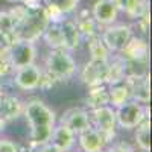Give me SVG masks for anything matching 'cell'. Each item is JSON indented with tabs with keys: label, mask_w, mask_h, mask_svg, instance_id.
Returning <instances> with one entry per match:
<instances>
[{
	"label": "cell",
	"mask_w": 152,
	"mask_h": 152,
	"mask_svg": "<svg viewBox=\"0 0 152 152\" xmlns=\"http://www.w3.org/2000/svg\"><path fill=\"white\" fill-rule=\"evenodd\" d=\"M6 50H8V58L11 62L12 72L20 69V67L34 64L37 61V56H38L37 44L31 43V41H24V40H17Z\"/></svg>",
	"instance_id": "ba28073f"
},
{
	"label": "cell",
	"mask_w": 152,
	"mask_h": 152,
	"mask_svg": "<svg viewBox=\"0 0 152 152\" xmlns=\"http://www.w3.org/2000/svg\"><path fill=\"white\" fill-rule=\"evenodd\" d=\"M90 14L100 28H105L117 21L119 9L116 3H113L111 0H96Z\"/></svg>",
	"instance_id": "7c38bea8"
},
{
	"label": "cell",
	"mask_w": 152,
	"mask_h": 152,
	"mask_svg": "<svg viewBox=\"0 0 152 152\" xmlns=\"http://www.w3.org/2000/svg\"><path fill=\"white\" fill-rule=\"evenodd\" d=\"M11 73H12V67H11V62L8 58V50L0 47V79L6 78Z\"/></svg>",
	"instance_id": "4316f807"
},
{
	"label": "cell",
	"mask_w": 152,
	"mask_h": 152,
	"mask_svg": "<svg viewBox=\"0 0 152 152\" xmlns=\"http://www.w3.org/2000/svg\"><path fill=\"white\" fill-rule=\"evenodd\" d=\"M126 82L131 87V99L140 104H149V99H151L149 75L138 76V78H126Z\"/></svg>",
	"instance_id": "d6986e66"
},
{
	"label": "cell",
	"mask_w": 152,
	"mask_h": 152,
	"mask_svg": "<svg viewBox=\"0 0 152 152\" xmlns=\"http://www.w3.org/2000/svg\"><path fill=\"white\" fill-rule=\"evenodd\" d=\"M105 151L107 152H135L132 145H129L125 140H116V138L105 146Z\"/></svg>",
	"instance_id": "484cf974"
},
{
	"label": "cell",
	"mask_w": 152,
	"mask_h": 152,
	"mask_svg": "<svg viewBox=\"0 0 152 152\" xmlns=\"http://www.w3.org/2000/svg\"><path fill=\"white\" fill-rule=\"evenodd\" d=\"M24 104L26 102L21 100L18 96L5 91L2 94V97H0V117L5 122L18 120L23 116Z\"/></svg>",
	"instance_id": "5bb4252c"
},
{
	"label": "cell",
	"mask_w": 152,
	"mask_h": 152,
	"mask_svg": "<svg viewBox=\"0 0 152 152\" xmlns=\"http://www.w3.org/2000/svg\"><path fill=\"white\" fill-rule=\"evenodd\" d=\"M0 97H2V96H0Z\"/></svg>",
	"instance_id": "8d00e7d4"
},
{
	"label": "cell",
	"mask_w": 152,
	"mask_h": 152,
	"mask_svg": "<svg viewBox=\"0 0 152 152\" xmlns=\"http://www.w3.org/2000/svg\"><path fill=\"white\" fill-rule=\"evenodd\" d=\"M90 113V123L94 129H97L105 137L107 143L113 142L117 135V122H116V111L111 105H104L99 108L88 110Z\"/></svg>",
	"instance_id": "8992f818"
},
{
	"label": "cell",
	"mask_w": 152,
	"mask_h": 152,
	"mask_svg": "<svg viewBox=\"0 0 152 152\" xmlns=\"http://www.w3.org/2000/svg\"><path fill=\"white\" fill-rule=\"evenodd\" d=\"M6 125H8V122H5L2 117H0V137H2V134L5 132V129H6Z\"/></svg>",
	"instance_id": "f546056e"
},
{
	"label": "cell",
	"mask_w": 152,
	"mask_h": 152,
	"mask_svg": "<svg viewBox=\"0 0 152 152\" xmlns=\"http://www.w3.org/2000/svg\"><path fill=\"white\" fill-rule=\"evenodd\" d=\"M132 131L135 146L142 151H151V119L148 117L140 122Z\"/></svg>",
	"instance_id": "cb8c5ba5"
},
{
	"label": "cell",
	"mask_w": 152,
	"mask_h": 152,
	"mask_svg": "<svg viewBox=\"0 0 152 152\" xmlns=\"http://www.w3.org/2000/svg\"><path fill=\"white\" fill-rule=\"evenodd\" d=\"M119 55L131 61H149V43L142 35L134 34Z\"/></svg>",
	"instance_id": "9a60e30c"
},
{
	"label": "cell",
	"mask_w": 152,
	"mask_h": 152,
	"mask_svg": "<svg viewBox=\"0 0 152 152\" xmlns=\"http://www.w3.org/2000/svg\"><path fill=\"white\" fill-rule=\"evenodd\" d=\"M107 73H108V61H97L90 58V61H87L84 67L81 69L79 78L87 87H94L107 82Z\"/></svg>",
	"instance_id": "9c48e42d"
},
{
	"label": "cell",
	"mask_w": 152,
	"mask_h": 152,
	"mask_svg": "<svg viewBox=\"0 0 152 152\" xmlns=\"http://www.w3.org/2000/svg\"><path fill=\"white\" fill-rule=\"evenodd\" d=\"M49 142L53 146H56L61 152H69V151H73L76 145V134L69 126L56 122V125L52 129V134H50Z\"/></svg>",
	"instance_id": "2e32d148"
},
{
	"label": "cell",
	"mask_w": 152,
	"mask_h": 152,
	"mask_svg": "<svg viewBox=\"0 0 152 152\" xmlns=\"http://www.w3.org/2000/svg\"><path fill=\"white\" fill-rule=\"evenodd\" d=\"M87 49H88V53H90L91 59H97V61H110L111 53L110 50L105 47V44L102 43L99 35H94L91 38H88L85 41Z\"/></svg>",
	"instance_id": "d4e9b609"
},
{
	"label": "cell",
	"mask_w": 152,
	"mask_h": 152,
	"mask_svg": "<svg viewBox=\"0 0 152 152\" xmlns=\"http://www.w3.org/2000/svg\"><path fill=\"white\" fill-rule=\"evenodd\" d=\"M47 12L49 21H61L66 15L78 11L81 0H41Z\"/></svg>",
	"instance_id": "8fae6325"
},
{
	"label": "cell",
	"mask_w": 152,
	"mask_h": 152,
	"mask_svg": "<svg viewBox=\"0 0 152 152\" xmlns=\"http://www.w3.org/2000/svg\"><path fill=\"white\" fill-rule=\"evenodd\" d=\"M73 21H75L76 26H78L84 41H87L88 38H91L94 35H99V32H100V26L94 21V18L90 14V11H87V9L78 12L76 17L73 18Z\"/></svg>",
	"instance_id": "ffe728a7"
},
{
	"label": "cell",
	"mask_w": 152,
	"mask_h": 152,
	"mask_svg": "<svg viewBox=\"0 0 152 152\" xmlns=\"http://www.w3.org/2000/svg\"><path fill=\"white\" fill-rule=\"evenodd\" d=\"M18 17L17 26V40H24L37 43L41 38L44 29L49 24V17L44 6L28 8L21 3L11 8Z\"/></svg>",
	"instance_id": "7a4b0ae2"
},
{
	"label": "cell",
	"mask_w": 152,
	"mask_h": 152,
	"mask_svg": "<svg viewBox=\"0 0 152 152\" xmlns=\"http://www.w3.org/2000/svg\"><path fill=\"white\" fill-rule=\"evenodd\" d=\"M58 123L66 125L75 134H79L84 129H87V128L91 126V123H90V113H88L87 108L73 107V108L66 110L64 113L61 114V117L58 119Z\"/></svg>",
	"instance_id": "30bf717a"
},
{
	"label": "cell",
	"mask_w": 152,
	"mask_h": 152,
	"mask_svg": "<svg viewBox=\"0 0 152 152\" xmlns=\"http://www.w3.org/2000/svg\"><path fill=\"white\" fill-rule=\"evenodd\" d=\"M108 96H110V105L113 108H117L131 99V87L126 82V79L116 82V84H110Z\"/></svg>",
	"instance_id": "7402d4cb"
},
{
	"label": "cell",
	"mask_w": 152,
	"mask_h": 152,
	"mask_svg": "<svg viewBox=\"0 0 152 152\" xmlns=\"http://www.w3.org/2000/svg\"><path fill=\"white\" fill-rule=\"evenodd\" d=\"M5 93V87H3V79H0V96Z\"/></svg>",
	"instance_id": "4dcf8cb0"
},
{
	"label": "cell",
	"mask_w": 152,
	"mask_h": 152,
	"mask_svg": "<svg viewBox=\"0 0 152 152\" xmlns=\"http://www.w3.org/2000/svg\"><path fill=\"white\" fill-rule=\"evenodd\" d=\"M104 105H110V96H108V85H94L88 87L87 94H85V108L93 110Z\"/></svg>",
	"instance_id": "44dd1931"
},
{
	"label": "cell",
	"mask_w": 152,
	"mask_h": 152,
	"mask_svg": "<svg viewBox=\"0 0 152 152\" xmlns=\"http://www.w3.org/2000/svg\"><path fill=\"white\" fill-rule=\"evenodd\" d=\"M116 111V122L117 128L125 131H132L135 126L149 117V107L148 104H140L134 99H129L123 105L114 108Z\"/></svg>",
	"instance_id": "277c9868"
},
{
	"label": "cell",
	"mask_w": 152,
	"mask_h": 152,
	"mask_svg": "<svg viewBox=\"0 0 152 152\" xmlns=\"http://www.w3.org/2000/svg\"><path fill=\"white\" fill-rule=\"evenodd\" d=\"M116 6H117L119 12H123L132 21L138 20L146 12H149L148 0H116Z\"/></svg>",
	"instance_id": "ac0fdd59"
},
{
	"label": "cell",
	"mask_w": 152,
	"mask_h": 152,
	"mask_svg": "<svg viewBox=\"0 0 152 152\" xmlns=\"http://www.w3.org/2000/svg\"><path fill=\"white\" fill-rule=\"evenodd\" d=\"M43 79V67L38 64H29L12 72V84L20 91H35L40 88Z\"/></svg>",
	"instance_id": "52a82bcc"
},
{
	"label": "cell",
	"mask_w": 152,
	"mask_h": 152,
	"mask_svg": "<svg viewBox=\"0 0 152 152\" xmlns=\"http://www.w3.org/2000/svg\"><path fill=\"white\" fill-rule=\"evenodd\" d=\"M111 2H113V3H116V0H111Z\"/></svg>",
	"instance_id": "e575fe53"
},
{
	"label": "cell",
	"mask_w": 152,
	"mask_h": 152,
	"mask_svg": "<svg viewBox=\"0 0 152 152\" xmlns=\"http://www.w3.org/2000/svg\"><path fill=\"white\" fill-rule=\"evenodd\" d=\"M137 152V151H135ZM138 152H151V151H142V149H138Z\"/></svg>",
	"instance_id": "1f68e13d"
},
{
	"label": "cell",
	"mask_w": 152,
	"mask_h": 152,
	"mask_svg": "<svg viewBox=\"0 0 152 152\" xmlns=\"http://www.w3.org/2000/svg\"><path fill=\"white\" fill-rule=\"evenodd\" d=\"M99 152H107V151H105V149H104V151H99Z\"/></svg>",
	"instance_id": "836d02e7"
},
{
	"label": "cell",
	"mask_w": 152,
	"mask_h": 152,
	"mask_svg": "<svg viewBox=\"0 0 152 152\" xmlns=\"http://www.w3.org/2000/svg\"><path fill=\"white\" fill-rule=\"evenodd\" d=\"M23 117L29 128L31 148L49 142L53 126L56 125V113L40 99H32L24 104Z\"/></svg>",
	"instance_id": "6da1fadb"
},
{
	"label": "cell",
	"mask_w": 152,
	"mask_h": 152,
	"mask_svg": "<svg viewBox=\"0 0 152 152\" xmlns=\"http://www.w3.org/2000/svg\"><path fill=\"white\" fill-rule=\"evenodd\" d=\"M9 2H14L15 3V2H18V0H9Z\"/></svg>",
	"instance_id": "d6a6232c"
},
{
	"label": "cell",
	"mask_w": 152,
	"mask_h": 152,
	"mask_svg": "<svg viewBox=\"0 0 152 152\" xmlns=\"http://www.w3.org/2000/svg\"><path fill=\"white\" fill-rule=\"evenodd\" d=\"M69 152H73V151H69ZM79 152H81V151H79Z\"/></svg>",
	"instance_id": "d590c367"
},
{
	"label": "cell",
	"mask_w": 152,
	"mask_h": 152,
	"mask_svg": "<svg viewBox=\"0 0 152 152\" xmlns=\"http://www.w3.org/2000/svg\"><path fill=\"white\" fill-rule=\"evenodd\" d=\"M32 152H61L56 146H53L50 142H46L43 145H38L32 148Z\"/></svg>",
	"instance_id": "f1b7e54d"
},
{
	"label": "cell",
	"mask_w": 152,
	"mask_h": 152,
	"mask_svg": "<svg viewBox=\"0 0 152 152\" xmlns=\"http://www.w3.org/2000/svg\"><path fill=\"white\" fill-rule=\"evenodd\" d=\"M134 28L128 23H113L110 26H105L100 29L99 37L102 43L105 44V47L110 50L111 55L120 53L122 49L126 46L131 40V37L134 35Z\"/></svg>",
	"instance_id": "5b68a950"
},
{
	"label": "cell",
	"mask_w": 152,
	"mask_h": 152,
	"mask_svg": "<svg viewBox=\"0 0 152 152\" xmlns=\"http://www.w3.org/2000/svg\"><path fill=\"white\" fill-rule=\"evenodd\" d=\"M61 31H62V37H64L66 50H69V52H75V50L81 49V46L85 43L78 26L75 24L73 18L62 20L61 21Z\"/></svg>",
	"instance_id": "e0dca14e"
},
{
	"label": "cell",
	"mask_w": 152,
	"mask_h": 152,
	"mask_svg": "<svg viewBox=\"0 0 152 152\" xmlns=\"http://www.w3.org/2000/svg\"><path fill=\"white\" fill-rule=\"evenodd\" d=\"M0 152H21V149L14 140L0 137Z\"/></svg>",
	"instance_id": "83f0119b"
},
{
	"label": "cell",
	"mask_w": 152,
	"mask_h": 152,
	"mask_svg": "<svg viewBox=\"0 0 152 152\" xmlns=\"http://www.w3.org/2000/svg\"><path fill=\"white\" fill-rule=\"evenodd\" d=\"M76 143H78L81 152H99L104 151L105 146L108 145L105 137L97 129H94L93 126L76 134Z\"/></svg>",
	"instance_id": "4fadbf2b"
},
{
	"label": "cell",
	"mask_w": 152,
	"mask_h": 152,
	"mask_svg": "<svg viewBox=\"0 0 152 152\" xmlns=\"http://www.w3.org/2000/svg\"><path fill=\"white\" fill-rule=\"evenodd\" d=\"M61 21H49L47 28L41 35V40L46 43L49 49H66L64 37H62V31H61Z\"/></svg>",
	"instance_id": "603a6c76"
},
{
	"label": "cell",
	"mask_w": 152,
	"mask_h": 152,
	"mask_svg": "<svg viewBox=\"0 0 152 152\" xmlns=\"http://www.w3.org/2000/svg\"><path fill=\"white\" fill-rule=\"evenodd\" d=\"M43 70L55 82H64L72 79L78 73V64L72 52L66 49H49L44 58Z\"/></svg>",
	"instance_id": "3957f363"
}]
</instances>
